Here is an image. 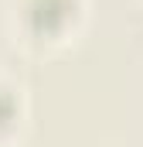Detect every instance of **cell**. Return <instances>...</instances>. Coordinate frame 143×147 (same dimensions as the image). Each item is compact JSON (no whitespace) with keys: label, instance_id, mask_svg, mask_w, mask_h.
<instances>
[{"label":"cell","instance_id":"1","mask_svg":"<svg viewBox=\"0 0 143 147\" xmlns=\"http://www.w3.org/2000/svg\"><path fill=\"white\" fill-rule=\"evenodd\" d=\"M85 21V0H14L10 24L14 41H21L27 51H55L65 48L78 34Z\"/></svg>","mask_w":143,"mask_h":147},{"label":"cell","instance_id":"2","mask_svg":"<svg viewBox=\"0 0 143 147\" xmlns=\"http://www.w3.org/2000/svg\"><path fill=\"white\" fill-rule=\"evenodd\" d=\"M27 116V103H24V89L10 79L0 75V147L7 140H14V134L21 130Z\"/></svg>","mask_w":143,"mask_h":147}]
</instances>
